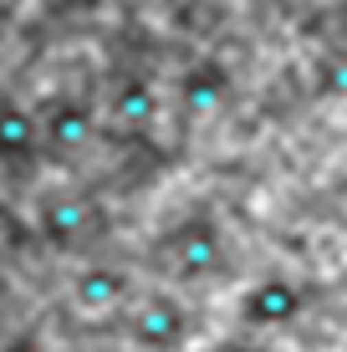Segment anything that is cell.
<instances>
[{"label":"cell","instance_id":"obj_7","mask_svg":"<svg viewBox=\"0 0 347 352\" xmlns=\"http://www.w3.org/2000/svg\"><path fill=\"white\" fill-rule=\"evenodd\" d=\"M205 352H281V347H271V337H256V332H235V337H220V342H210Z\"/></svg>","mask_w":347,"mask_h":352},{"label":"cell","instance_id":"obj_3","mask_svg":"<svg viewBox=\"0 0 347 352\" xmlns=\"http://www.w3.org/2000/svg\"><path fill=\"white\" fill-rule=\"evenodd\" d=\"M123 337H128V347H138V352H179L194 337V317H189L184 296L169 291V286L138 291V296L128 301V311H123Z\"/></svg>","mask_w":347,"mask_h":352},{"label":"cell","instance_id":"obj_6","mask_svg":"<svg viewBox=\"0 0 347 352\" xmlns=\"http://www.w3.org/2000/svg\"><path fill=\"white\" fill-rule=\"evenodd\" d=\"M153 113H159V97H153L148 82H128V87L113 97V118L123 128H148Z\"/></svg>","mask_w":347,"mask_h":352},{"label":"cell","instance_id":"obj_8","mask_svg":"<svg viewBox=\"0 0 347 352\" xmlns=\"http://www.w3.org/2000/svg\"><path fill=\"white\" fill-rule=\"evenodd\" d=\"M322 87H327L332 97H347V62H342V56L322 67Z\"/></svg>","mask_w":347,"mask_h":352},{"label":"cell","instance_id":"obj_5","mask_svg":"<svg viewBox=\"0 0 347 352\" xmlns=\"http://www.w3.org/2000/svg\"><path fill=\"white\" fill-rule=\"evenodd\" d=\"M225 92H230V72L220 62H199L184 72V82H179V97H184L189 113H214V107L225 102Z\"/></svg>","mask_w":347,"mask_h":352},{"label":"cell","instance_id":"obj_2","mask_svg":"<svg viewBox=\"0 0 347 352\" xmlns=\"http://www.w3.org/2000/svg\"><path fill=\"white\" fill-rule=\"evenodd\" d=\"M306 286L286 271H266L256 281H245L235 291V322L240 332H256V337H271V332H286L306 317Z\"/></svg>","mask_w":347,"mask_h":352},{"label":"cell","instance_id":"obj_1","mask_svg":"<svg viewBox=\"0 0 347 352\" xmlns=\"http://www.w3.org/2000/svg\"><path fill=\"white\" fill-rule=\"evenodd\" d=\"M153 265L169 286H214L235 271V245L220 214L210 210H189L159 230L153 245Z\"/></svg>","mask_w":347,"mask_h":352},{"label":"cell","instance_id":"obj_4","mask_svg":"<svg viewBox=\"0 0 347 352\" xmlns=\"http://www.w3.org/2000/svg\"><path fill=\"white\" fill-rule=\"evenodd\" d=\"M71 291H77V307L82 311H128V301L138 296L133 281H128L117 265H87Z\"/></svg>","mask_w":347,"mask_h":352}]
</instances>
